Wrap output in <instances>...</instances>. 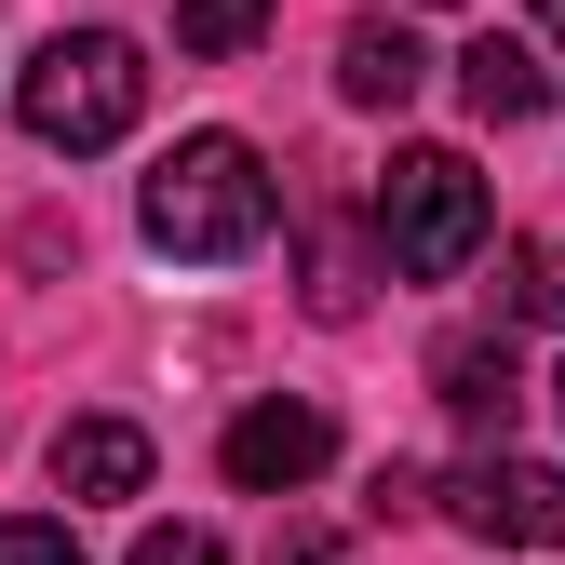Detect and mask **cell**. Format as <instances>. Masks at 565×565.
I'll return each mask as SVG.
<instances>
[{
  "label": "cell",
  "mask_w": 565,
  "mask_h": 565,
  "mask_svg": "<svg viewBox=\"0 0 565 565\" xmlns=\"http://www.w3.org/2000/svg\"><path fill=\"white\" fill-rule=\"evenodd\" d=\"M269 216H282V189H269V162L243 149V135H175V149L149 162V189H135V230H149L162 256H189V269L256 256Z\"/></svg>",
  "instance_id": "1"
},
{
  "label": "cell",
  "mask_w": 565,
  "mask_h": 565,
  "mask_svg": "<svg viewBox=\"0 0 565 565\" xmlns=\"http://www.w3.org/2000/svg\"><path fill=\"white\" fill-rule=\"evenodd\" d=\"M135 108H149V54H135L121 28H54V41L14 67V121H28V149H54V162L121 149Z\"/></svg>",
  "instance_id": "2"
},
{
  "label": "cell",
  "mask_w": 565,
  "mask_h": 565,
  "mask_svg": "<svg viewBox=\"0 0 565 565\" xmlns=\"http://www.w3.org/2000/svg\"><path fill=\"white\" fill-rule=\"evenodd\" d=\"M377 256L404 282H458L484 256V175L458 149H391V175H377Z\"/></svg>",
  "instance_id": "3"
},
{
  "label": "cell",
  "mask_w": 565,
  "mask_h": 565,
  "mask_svg": "<svg viewBox=\"0 0 565 565\" xmlns=\"http://www.w3.org/2000/svg\"><path fill=\"white\" fill-rule=\"evenodd\" d=\"M445 512H458L484 552H565V471H552V458H512V445H484V458L445 484Z\"/></svg>",
  "instance_id": "4"
},
{
  "label": "cell",
  "mask_w": 565,
  "mask_h": 565,
  "mask_svg": "<svg viewBox=\"0 0 565 565\" xmlns=\"http://www.w3.org/2000/svg\"><path fill=\"white\" fill-rule=\"evenodd\" d=\"M216 458H230V484H243V499H297V484L337 458V417L269 391V404H243V417H230V445H216Z\"/></svg>",
  "instance_id": "5"
},
{
  "label": "cell",
  "mask_w": 565,
  "mask_h": 565,
  "mask_svg": "<svg viewBox=\"0 0 565 565\" xmlns=\"http://www.w3.org/2000/svg\"><path fill=\"white\" fill-rule=\"evenodd\" d=\"M431 404L458 417L471 445H512V417H525V364H512V337H445V350H431Z\"/></svg>",
  "instance_id": "6"
},
{
  "label": "cell",
  "mask_w": 565,
  "mask_h": 565,
  "mask_svg": "<svg viewBox=\"0 0 565 565\" xmlns=\"http://www.w3.org/2000/svg\"><path fill=\"white\" fill-rule=\"evenodd\" d=\"M54 499H149V431L135 417H67L54 431Z\"/></svg>",
  "instance_id": "7"
},
{
  "label": "cell",
  "mask_w": 565,
  "mask_h": 565,
  "mask_svg": "<svg viewBox=\"0 0 565 565\" xmlns=\"http://www.w3.org/2000/svg\"><path fill=\"white\" fill-rule=\"evenodd\" d=\"M417 82H431V54H417L404 14H350V28H337V95H350V108H404Z\"/></svg>",
  "instance_id": "8"
},
{
  "label": "cell",
  "mask_w": 565,
  "mask_h": 565,
  "mask_svg": "<svg viewBox=\"0 0 565 565\" xmlns=\"http://www.w3.org/2000/svg\"><path fill=\"white\" fill-rule=\"evenodd\" d=\"M458 95H471L484 121H539V108H552V67H539V41H512V28H484V41L458 54Z\"/></svg>",
  "instance_id": "9"
},
{
  "label": "cell",
  "mask_w": 565,
  "mask_h": 565,
  "mask_svg": "<svg viewBox=\"0 0 565 565\" xmlns=\"http://www.w3.org/2000/svg\"><path fill=\"white\" fill-rule=\"evenodd\" d=\"M499 310L565 337V243H499Z\"/></svg>",
  "instance_id": "10"
},
{
  "label": "cell",
  "mask_w": 565,
  "mask_h": 565,
  "mask_svg": "<svg viewBox=\"0 0 565 565\" xmlns=\"http://www.w3.org/2000/svg\"><path fill=\"white\" fill-rule=\"evenodd\" d=\"M256 41H269V0H175V54L230 67V54H256Z\"/></svg>",
  "instance_id": "11"
},
{
  "label": "cell",
  "mask_w": 565,
  "mask_h": 565,
  "mask_svg": "<svg viewBox=\"0 0 565 565\" xmlns=\"http://www.w3.org/2000/svg\"><path fill=\"white\" fill-rule=\"evenodd\" d=\"M310 310H323V323L364 310V269H350V243H310Z\"/></svg>",
  "instance_id": "12"
},
{
  "label": "cell",
  "mask_w": 565,
  "mask_h": 565,
  "mask_svg": "<svg viewBox=\"0 0 565 565\" xmlns=\"http://www.w3.org/2000/svg\"><path fill=\"white\" fill-rule=\"evenodd\" d=\"M135 565H230V539H216V525H149Z\"/></svg>",
  "instance_id": "13"
},
{
  "label": "cell",
  "mask_w": 565,
  "mask_h": 565,
  "mask_svg": "<svg viewBox=\"0 0 565 565\" xmlns=\"http://www.w3.org/2000/svg\"><path fill=\"white\" fill-rule=\"evenodd\" d=\"M0 565H82V539L41 525V512H14V525H0Z\"/></svg>",
  "instance_id": "14"
},
{
  "label": "cell",
  "mask_w": 565,
  "mask_h": 565,
  "mask_svg": "<svg viewBox=\"0 0 565 565\" xmlns=\"http://www.w3.org/2000/svg\"><path fill=\"white\" fill-rule=\"evenodd\" d=\"M269 565H350V539H337V525H282Z\"/></svg>",
  "instance_id": "15"
},
{
  "label": "cell",
  "mask_w": 565,
  "mask_h": 565,
  "mask_svg": "<svg viewBox=\"0 0 565 565\" xmlns=\"http://www.w3.org/2000/svg\"><path fill=\"white\" fill-rule=\"evenodd\" d=\"M539 28H552V41H565V0H539Z\"/></svg>",
  "instance_id": "16"
},
{
  "label": "cell",
  "mask_w": 565,
  "mask_h": 565,
  "mask_svg": "<svg viewBox=\"0 0 565 565\" xmlns=\"http://www.w3.org/2000/svg\"><path fill=\"white\" fill-rule=\"evenodd\" d=\"M431 14H458V0H431Z\"/></svg>",
  "instance_id": "17"
},
{
  "label": "cell",
  "mask_w": 565,
  "mask_h": 565,
  "mask_svg": "<svg viewBox=\"0 0 565 565\" xmlns=\"http://www.w3.org/2000/svg\"><path fill=\"white\" fill-rule=\"evenodd\" d=\"M552 404H565V377H552Z\"/></svg>",
  "instance_id": "18"
}]
</instances>
